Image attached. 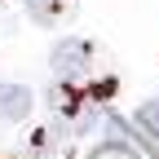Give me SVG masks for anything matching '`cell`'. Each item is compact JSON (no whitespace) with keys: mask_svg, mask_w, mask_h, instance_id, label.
Wrapping results in <instances>:
<instances>
[{"mask_svg":"<svg viewBox=\"0 0 159 159\" xmlns=\"http://www.w3.org/2000/svg\"><path fill=\"white\" fill-rule=\"evenodd\" d=\"M89 57H93V49H89V40H57V49H53V71L62 75V80H71V75H80L89 66Z\"/></svg>","mask_w":159,"mask_h":159,"instance_id":"obj_1","label":"cell"},{"mask_svg":"<svg viewBox=\"0 0 159 159\" xmlns=\"http://www.w3.org/2000/svg\"><path fill=\"white\" fill-rule=\"evenodd\" d=\"M137 124H142L155 142H159V97H146V102L137 106Z\"/></svg>","mask_w":159,"mask_h":159,"instance_id":"obj_4","label":"cell"},{"mask_svg":"<svg viewBox=\"0 0 159 159\" xmlns=\"http://www.w3.org/2000/svg\"><path fill=\"white\" fill-rule=\"evenodd\" d=\"M27 9L40 27H53L57 22V13H62V0H27Z\"/></svg>","mask_w":159,"mask_h":159,"instance_id":"obj_3","label":"cell"},{"mask_svg":"<svg viewBox=\"0 0 159 159\" xmlns=\"http://www.w3.org/2000/svg\"><path fill=\"white\" fill-rule=\"evenodd\" d=\"M93 159H133V150H124V146H97Z\"/></svg>","mask_w":159,"mask_h":159,"instance_id":"obj_5","label":"cell"},{"mask_svg":"<svg viewBox=\"0 0 159 159\" xmlns=\"http://www.w3.org/2000/svg\"><path fill=\"white\" fill-rule=\"evenodd\" d=\"M27 115H31V89L0 84V119H27Z\"/></svg>","mask_w":159,"mask_h":159,"instance_id":"obj_2","label":"cell"}]
</instances>
